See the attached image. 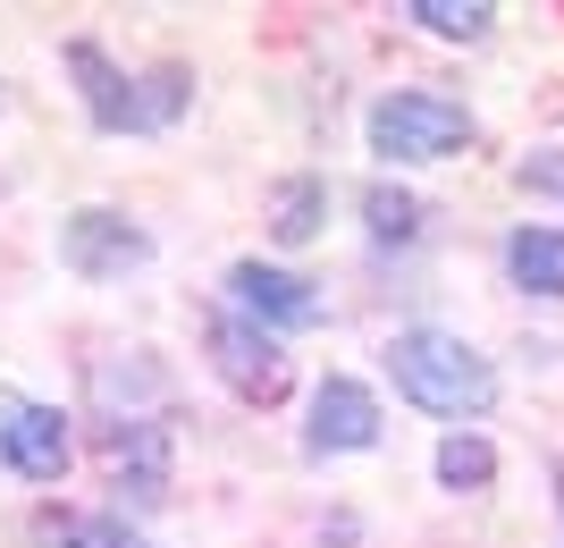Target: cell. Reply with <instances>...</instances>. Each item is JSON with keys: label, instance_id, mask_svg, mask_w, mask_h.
Returning <instances> with one entry per match:
<instances>
[{"label": "cell", "instance_id": "cell-3", "mask_svg": "<svg viewBox=\"0 0 564 548\" xmlns=\"http://www.w3.org/2000/svg\"><path fill=\"white\" fill-rule=\"evenodd\" d=\"M143 254H152V245H143V228H127L118 212H76L68 228H59V262L85 270V279H127Z\"/></svg>", "mask_w": 564, "mask_h": 548}, {"label": "cell", "instance_id": "cell-9", "mask_svg": "<svg viewBox=\"0 0 564 548\" xmlns=\"http://www.w3.org/2000/svg\"><path fill=\"white\" fill-rule=\"evenodd\" d=\"M506 270H514V287H531V296H564V237L556 228H514Z\"/></svg>", "mask_w": 564, "mask_h": 548}, {"label": "cell", "instance_id": "cell-8", "mask_svg": "<svg viewBox=\"0 0 564 548\" xmlns=\"http://www.w3.org/2000/svg\"><path fill=\"white\" fill-rule=\"evenodd\" d=\"M68 68L94 85V119H101V127H152V119H143V101H135V85H127V76H118L94 43H76V51H68Z\"/></svg>", "mask_w": 564, "mask_h": 548}, {"label": "cell", "instance_id": "cell-5", "mask_svg": "<svg viewBox=\"0 0 564 548\" xmlns=\"http://www.w3.org/2000/svg\"><path fill=\"white\" fill-rule=\"evenodd\" d=\"M228 296L253 312V321H279V330H312V321H321V287L286 279V270H261V262H236Z\"/></svg>", "mask_w": 564, "mask_h": 548}, {"label": "cell", "instance_id": "cell-11", "mask_svg": "<svg viewBox=\"0 0 564 548\" xmlns=\"http://www.w3.org/2000/svg\"><path fill=\"white\" fill-rule=\"evenodd\" d=\"M362 212H371V237H388V245H404V237H413V219H422V212H413V194H397V186H371V194H362Z\"/></svg>", "mask_w": 564, "mask_h": 548}, {"label": "cell", "instance_id": "cell-7", "mask_svg": "<svg viewBox=\"0 0 564 548\" xmlns=\"http://www.w3.org/2000/svg\"><path fill=\"white\" fill-rule=\"evenodd\" d=\"M379 439V406L362 380H321L312 397V448H371Z\"/></svg>", "mask_w": 564, "mask_h": 548}, {"label": "cell", "instance_id": "cell-4", "mask_svg": "<svg viewBox=\"0 0 564 548\" xmlns=\"http://www.w3.org/2000/svg\"><path fill=\"white\" fill-rule=\"evenodd\" d=\"M0 455H9L25 481H59L68 473V422L51 406H34V397H9V406H0Z\"/></svg>", "mask_w": 564, "mask_h": 548}, {"label": "cell", "instance_id": "cell-10", "mask_svg": "<svg viewBox=\"0 0 564 548\" xmlns=\"http://www.w3.org/2000/svg\"><path fill=\"white\" fill-rule=\"evenodd\" d=\"M489 473H497V455L480 448V439H447V448H438V481H447V490H480Z\"/></svg>", "mask_w": 564, "mask_h": 548}, {"label": "cell", "instance_id": "cell-12", "mask_svg": "<svg viewBox=\"0 0 564 548\" xmlns=\"http://www.w3.org/2000/svg\"><path fill=\"white\" fill-rule=\"evenodd\" d=\"M413 25H430V34H455V43H471L480 25H489V9L471 0V9H455V0H413Z\"/></svg>", "mask_w": 564, "mask_h": 548}, {"label": "cell", "instance_id": "cell-2", "mask_svg": "<svg viewBox=\"0 0 564 548\" xmlns=\"http://www.w3.org/2000/svg\"><path fill=\"white\" fill-rule=\"evenodd\" d=\"M464 136H471V110L447 101V94H388L371 110L379 161H438V152H455Z\"/></svg>", "mask_w": 564, "mask_h": 548}, {"label": "cell", "instance_id": "cell-1", "mask_svg": "<svg viewBox=\"0 0 564 548\" xmlns=\"http://www.w3.org/2000/svg\"><path fill=\"white\" fill-rule=\"evenodd\" d=\"M388 372H397V388L422 413H455V422H464V413H489V397H497V372L447 330L397 337V346H388Z\"/></svg>", "mask_w": 564, "mask_h": 548}, {"label": "cell", "instance_id": "cell-6", "mask_svg": "<svg viewBox=\"0 0 564 548\" xmlns=\"http://www.w3.org/2000/svg\"><path fill=\"white\" fill-rule=\"evenodd\" d=\"M212 355H219V372H228V388H245V397H279L286 388V355L270 346V337H253L245 321H212Z\"/></svg>", "mask_w": 564, "mask_h": 548}, {"label": "cell", "instance_id": "cell-13", "mask_svg": "<svg viewBox=\"0 0 564 548\" xmlns=\"http://www.w3.org/2000/svg\"><path fill=\"white\" fill-rule=\"evenodd\" d=\"M312 219H321V194H312V186H286V194H279V237H286V245L312 237Z\"/></svg>", "mask_w": 564, "mask_h": 548}]
</instances>
